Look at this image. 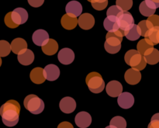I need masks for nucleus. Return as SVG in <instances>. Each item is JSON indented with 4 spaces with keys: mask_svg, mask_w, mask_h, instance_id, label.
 I'll use <instances>...</instances> for the list:
<instances>
[{
    "mask_svg": "<svg viewBox=\"0 0 159 128\" xmlns=\"http://www.w3.org/2000/svg\"><path fill=\"white\" fill-rule=\"evenodd\" d=\"M20 105L17 101L11 99L0 107L2 123L7 127H14L19 122Z\"/></svg>",
    "mask_w": 159,
    "mask_h": 128,
    "instance_id": "nucleus-1",
    "label": "nucleus"
},
{
    "mask_svg": "<svg viewBox=\"0 0 159 128\" xmlns=\"http://www.w3.org/2000/svg\"><path fill=\"white\" fill-rule=\"evenodd\" d=\"M124 60L126 63L132 68L138 71L144 70L147 65V62L144 56L141 55L137 50L132 49L127 51L124 56Z\"/></svg>",
    "mask_w": 159,
    "mask_h": 128,
    "instance_id": "nucleus-2",
    "label": "nucleus"
},
{
    "mask_svg": "<svg viewBox=\"0 0 159 128\" xmlns=\"http://www.w3.org/2000/svg\"><path fill=\"white\" fill-rule=\"evenodd\" d=\"M86 85L89 91L93 93H100L105 88V82L99 73L93 71L86 76Z\"/></svg>",
    "mask_w": 159,
    "mask_h": 128,
    "instance_id": "nucleus-3",
    "label": "nucleus"
},
{
    "mask_svg": "<svg viewBox=\"0 0 159 128\" xmlns=\"http://www.w3.org/2000/svg\"><path fill=\"white\" fill-rule=\"evenodd\" d=\"M24 107L33 114H40L44 110V103L36 95H29L24 99Z\"/></svg>",
    "mask_w": 159,
    "mask_h": 128,
    "instance_id": "nucleus-4",
    "label": "nucleus"
},
{
    "mask_svg": "<svg viewBox=\"0 0 159 128\" xmlns=\"http://www.w3.org/2000/svg\"><path fill=\"white\" fill-rule=\"evenodd\" d=\"M120 29L124 31L130 30L134 24V19L128 11H122L117 16Z\"/></svg>",
    "mask_w": 159,
    "mask_h": 128,
    "instance_id": "nucleus-5",
    "label": "nucleus"
},
{
    "mask_svg": "<svg viewBox=\"0 0 159 128\" xmlns=\"http://www.w3.org/2000/svg\"><path fill=\"white\" fill-rule=\"evenodd\" d=\"M121 42L122 41L116 37L107 34L106 41L104 43L105 50L111 54H116L119 52L121 48Z\"/></svg>",
    "mask_w": 159,
    "mask_h": 128,
    "instance_id": "nucleus-6",
    "label": "nucleus"
},
{
    "mask_svg": "<svg viewBox=\"0 0 159 128\" xmlns=\"http://www.w3.org/2000/svg\"><path fill=\"white\" fill-rule=\"evenodd\" d=\"M11 18L13 23L19 26L27 21V11L23 8H16L12 12H11Z\"/></svg>",
    "mask_w": 159,
    "mask_h": 128,
    "instance_id": "nucleus-7",
    "label": "nucleus"
},
{
    "mask_svg": "<svg viewBox=\"0 0 159 128\" xmlns=\"http://www.w3.org/2000/svg\"><path fill=\"white\" fill-rule=\"evenodd\" d=\"M118 105L123 109H129L132 107L134 103V96L130 93L124 92L120 93L117 99Z\"/></svg>",
    "mask_w": 159,
    "mask_h": 128,
    "instance_id": "nucleus-8",
    "label": "nucleus"
},
{
    "mask_svg": "<svg viewBox=\"0 0 159 128\" xmlns=\"http://www.w3.org/2000/svg\"><path fill=\"white\" fill-rule=\"evenodd\" d=\"M60 110L65 113H71L75 110L76 102L73 98L66 96L64 97L59 103Z\"/></svg>",
    "mask_w": 159,
    "mask_h": 128,
    "instance_id": "nucleus-9",
    "label": "nucleus"
},
{
    "mask_svg": "<svg viewBox=\"0 0 159 128\" xmlns=\"http://www.w3.org/2000/svg\"><path fill=\"white\" fill-rule=\"evenodd\" d=\"M57 58L62 65H70L75 60V53L70 48H63L59 51Z\"/></svg>",
    "mask_w": 159,
    "mask_h": 128,
    "instance_id": "nucleus-10",
    "label": "nucleus"
},
{
    "mask_svg": "<svg viewBox=\"0 0 159 128\" xmlns=\"http://www.w3.org/2000/svg\"><path fill=\"white\" fill-rule=\"evenodd\" d=\"M75 122L79 128H87L92 124V117L87 112H79L75 116Z\"/></svg>",
    "mask_w": 159,
    "mask_h": 128,
    "instance_id": "nucleus-11",
    "label": "nucleus"
},
{
    "mask_svg": "<svg viewBox=\"0 0 159 128\" xmlns=\"http://www.w3.org/2000/svg\"><path fill=\"white\" fill-rule=\"evenodd\" d=\"M78 24L82 30H88L92 29L95 25V19L91 14L83 13L79 16V18L78 19Z\"/></svg>",
    "mask_w": 159,
    "mask_h": 128,
    "instance_id": "nucleus-12",
    "label": "nucleus"
},
{
    "mask_svg": "<svg viewBox=\"0 0 159 128\" xmlns=\"http://www.w3.org/2000/svg\"><path fill=\"white\" fill-rule=\"evenodd\" d=\"M106 91L110 97H118L119 95L123 93V85L118 81H111L107 85Z\"/></svg>",
    "mask_w": 159,
    "mask_h": 128,
    "instance_id": "nucleus-13",
    "label": "nucleus"
},
{
    "mask_svg": "<svg viewBox=\"0 0 159 128\" xmlns=\"http://www.w3.org/2000/svg\"><path fill=\"white\" fill-rule=\"evenodd\" d=\"M49 39V34L44 30H37L33 34L32 36L33 42L37 46H43L48 43Z\"/></svg>",
    "mask_w": 159,
    "mask_h": 128,
    "instance_id": "nucleus-14",
    "label": "nucleus"
},
{
    "mask_svg": "<svg viewBox=\"0 0 159 128\" xmlns=\"http://www.w3.org/2000/svg\"><path fill=\"white\" fill-rule=\"evenodd\" d=\"M43 75H44L45 79L48 81H53L57 80L60 75V70L59 68L55 65H48L45 66L43 68Z\"/></svg>",
    "mask_w": 159,
    "mask_h": 128,
    "instance_id": "nucleus-15",
    "label": "nucleus"
},
{
    "mask_svg": "<svg viewBox=\"0 0 159 128\" xmlns=\"http://www.w3.org/2000/svg\"><path fill=\"white\" fill-rule=\"evenodd\" d=\"M124 79H125L127 83H128L129 85H134L139 83L140 81H141V74L140 71L131 68L125 72Z\"/></svg>",
    "mask_w": 159,
    "mask_h": 128,
    "instance_id": "nucleus-16",
    "label": "nucleus"
},
{
    "mask_svg": "<svg viewBox=\"0 0 159 128\" xmlns=\"http://www.w3.org/2000/svg\"><path fill=\"white\" fill-rule=\"evenodd\" d=\"M65 11L68 16L72 17H78L82 12V6L80 2L77 1H71L66 5Z\"/></svg>",
    "mask_w": 159,
    "mask_h": 128,
    "instance_id": "nucleus-17",
    "label": "nucleus"
},
{
    "mask_svg": "<svg viewBox=\"0 0 159 128\" xmlns=\"http://www.w3.org/2000/svg\"><path fill=\"white\" fill-rule=\"evenodd\" d=\"M18 61L21 65H30L34 62V54L31 50L26 49L25 51H22L20 54H18Z\"/></svg>",
    "mask_w": 159,
    "mask_h": 128,
    "instance_id": "nucleus-18",
    "label": "nucleus"
},
{
    "mask_svg": "<svg viewBox=\"0 0 159 128\" xmlns=\"http://www.w3.org/2000/svg\"><path fill=\"white\" fill-rule=\"evenodd\" d=\"M11 51L16 54H20L22 51L27 49V43L23 38H16L12 41L10 44Z\"/></svg>",
    "mask_w": 159,
    "mask_h": 128,
    "instance_id": "nucleus-19",
    "label": "nucleus"
},
{
    "mask_svg": "<svg viewBox=\"0 0 159 128\" xmlns=\"http://www.w3.org/2000/svg\"><path fill=\"white\" fill-rule=\"evenodd\" d=\"M103 26L108 32H114L120 29L118 20L116 16H109L104 20Z\"/></svg>",
    "mask_w": 159,
    "mask_h": 128,
    "instance_id": "nucleus-20",
    "label": "nucleus"
},
{
    "mask_svg": "<svg viewBox=\"0 0 159 128\" xmlns=\"http://www.w3.org/2000/svg\"><path fill=\"white\" fill-rule=\"evenodd\" d=\"M143 56L149 65H154L159 62V51L156 48H151Z\"/></svg>",
    "mask_w": 159,
    "mask_h": 128,
    "instance_id": "nucleus-21",
    "label": "nucleus"
},
{
    "mask_svg": "<svg viewBox=\"0 0 159 128\" xmlns=\"http://www.w3.org/2000/svg\"><path fill=\"white\" fill-rule=\"evenodd\" d=\"M30 79L34 83L40 85V84L43 83L45 82V77L43 75V68H35L31 71L30 75Z\"/></svg>",
    "mask_w": 159,
    "mask_h": 128,
    "instance_id": "nucleus-22",
    "label": "nucleus"
},
{
    "mask_svg": "<svg viewBox=\"0 0 159 128\" xmlns=\"http://www.w3.org/2000/svg\"><path fill=\"white\" fill-rule=\"evenodd\" d=\"M61 23L63 28L71 30L75 29L78 25V19L77 17H72L68 16V14H65L62 16Z\"/></svg>",
    "mask_w": 159,
    "mask_h": 128,
    "instance_id": "nucleus-23",
    "label": "nucleus"
},
{
    "mask_svg": "<svg viewBox=\"0 0 159 128\" xmlns=\"http://www.w3.org/2000/svg\"><path fill=\"white\" fill-rule=\"evenodd\" d=\"M41 50L47 55H54L57 52L58 44H57L56 40H53V39H49L48 43L41 47Z\"/></svg>",
    "mask_w": 159,
    "mask_h": 128,
    "instance_id": "nucleus-24",
    "label": "nucleus"
},
{
    "mask_svg": "<svg viewBox=\"0 0 159 128\" xmlns=\"http://www.w3.org/2000/svg\"><path fill=\"white\" fill-rule=\"evenodd\" d=\"M124 36L129 40H131V41H134V40H138L141 35V31H140V29L138 25L134 24V26L130 30H128L127 31H124Z\"/></svg>",
    "mask_w": 159,
    "mask_h": 128,
    "instance_id": "nucleus-25",
    "label": "nucleus"
},
{
    "mask_svg": "<svg viewBox=\"0 0 159 128\" xmlns=\"http://www.w3.org/2000/svg\"><path fill=\"white\" fill-rule=\"evenodd\" d=\"M145 39L152 45L159 43V27H152L145 37Z\"/></svg>",
    "mask_w": 159,
    "mask_h": 128,
    "instance_id": "nucleus-26",
    "label": "nucleus"
},
{
    "mask_svg": "<svg viewBox=\"0 0 159 128\" xmlns=\"http://www.w3.org/2000/svg\"><path fill=\"white\" fill-rule=\"evenodd\" d=\"M154 45L151 44L145 38L141 40L138 42V45H137V51L141 54V55H144L149 49L151 48H153Z\"/></svg>",
    "mask_w": 159,
    "mask_h": 128,
    "instance_id": "nucleus-27",
    "label": "nucleus"
},
{
    "mask_svg": "<svg viewBox=\"0 0 159 128\" xmlns=\"http://www.w3.org/2000/svg\"><path fill=\"white\" fill-rule=\"evenodd\" d=\"M138 27H139L140 31H141V35L142 37H145L147 36V34H148L149 30L153 27L152 23L148 21V20H142V21L140 22L138 24Z\"/></svg>",
    "mask_w": 159,
    "mask_h": 128,
    "instance_id": "nucleus-28",
    "label": "nucleus"
},
{
    "mask_svg": "<svg viewBox=\"0 0 159 128\" xmlns=\"http://www.w3.org/2000/svg\"><path fill=\"white\" fill-rule=\"evenodd\" d=\"M110 125L113 126L115 128H126L127 122H126V120L122 117H114L110 121Z\"/></svg>",
    "mask_w": 159,
    "mask_h": 128,
    "instance_id": "nucleus-29",
    "label": "nucleus"
},
{
    "mask_svg": "<svg viewBox=\"0 0 159 128\" xmlns=\"http://www.w3.org/2000/svg\"><path fill=\"white\" fill-rule=\"evenodd\" d=\"M155 10H156V9H151L150 7H148L144 1L142 2L140 4L139 11H140V12L141 13V15H143L144 16L149 17V16H151L154 15L155 12Z\"/></svg>",
    "mask_w": 159,
    "mask_h": 128,
    "instance_id": "nucleus-30",
    "label": "nucleus"
},
{
    "mask_svg": "<svg viewBox=\"0 0 159 128\" xmlns=\"http://www.w3.org/2000/svg\"><path fill=\"white\" fill-rule=\"evenodd\" d=\"M11 51L10 43L6 40H0V57H6Z\"/></svg>",
    "mask_w": 159,
    "mask_h": 128,
    "instance_id": "nucleus-31",
    "label": "nucleus"
},
{
    "mask_svg": "<svg viewBox=\"0 0 159 128\" xmlns=\"http://www.w3.org/2000/svg\"><path fill=\"white\" fill-rule=\"evenodd\" d=\"M92 4L93 9L96 10H103L108 5V0H88Z\"/></svg>",
    "mask_w": 159,
    "mask_h": 128,
    "instance_id": "nucleus-32",
    "label": "nucleus"
},
{
    "mask_svg": "<svg viewBox=\"0 0 159 128\" xmlns=\"http://www.w3.org/2000/svg\"><path fill=\"white\" fill-rule=\"evenodd\" d=\"M116 3L122 11H128L133 6V0H116Z\"/></svg>",
    "mask_w": 159,
    "mask_h": 128,
    "instance_id": "nucleus-33",
    "label": "nucleus"
},
{
    "mask_svg": "<svg viewBox=\"0 0 159 128\" xmlns=\"http://www.w3.org/2000/svg\"><path fill=\"white\" fill-rule=\"evenodd\" d=\"M121 12H122V10H121L117 6H110L108 9V10H107V16H113L117 17L118 15H119Z\"/></svg>",
    "mask_w": 159,
    "mask_h": 128,
    "instance_id": "nucleus-34",
    "label": "nucleus"
},
{
    "mask_svg": "<svg viewBox=\"0 0 159 128\" xmlns=\"http://www.w3.org/2000/svg\"><path fill=\"white\" fill-rule=\"evenodd\" d=\"M4 21H5V23H6V25L8 26V27L12 28V29L18 27V26H17V25H16L15 23H13L12 18H11V12H8V13L6 14V16H5Z\"/></svg>",
    "mask_w": 159,
    "mask_h": 128,
    "instance_id": "nucleus-35",
    "label": "nucleus"
},
{
    "mask_svg": "<svg viewBox=\"0 0 159 128\" xmlns=\"http://www.w3.org/2000/svg\"><path fill=\"white\" fill-rule=\"evenodd\" d=\"M149 22L152 24L153 27H159V16L158 15H152L148 17V19Z\"/></svg>",
    "mask_w": 159,
    "mask_h": 128,
    "instance_id": "nucleus-36",
    "label": "nucleus"
},
{
    "mask_svg": "<svg viewBox=\"0 0 159 128\" xmlns=\"http://www.w3.org/2000/svg\"><path fill=\"white\" fill-rule=\"evenodd\" d=\"M144 2L151 9H156L159 8V0H144Z\"/></svg>",
    "mask_w": 159,
    "mask_h": 128,
    "instance_id": "nucleus-37",
    "label": "nucleus"
},
{
    "mask_svg": "<svg viewBox=\"0 0 159 128\" xmlns=\"http://www.w3.org/2000/svg\"><path fill=\"white\" fill-rule=\"evenodd\" d=\"M28 3L30 4V6H32V7L37 8L41 6L42 5L44 2V0H27Z\"/></svg>",
    "mask_w": 159,
    "mask_h": 128,
    "instance_id": "nucleus-38",
    "label": "nucleus"
},
{
    "mask_svg": "<svg viewBox=\"0 0 159 128\" xmlns=\"http://www.w3.org/2000/svg\"><path fill=\"white\" fill-rule=\"evenodd\" d=\"M57 128H74V127H73V125L71 123L64 121V122H61L57 126Z\"/></svg>",
    "mask_w": 159,
    "mask_h": 128,
    "instance_id": "nucleus-39",
    "label": "nucleus"
},
{
    "mask_svg": "<svg viewBox=\"0 0 159 128\" xmlns=\"http://www.w3.org/2000/svg\"><path fill=\"white\" fill-rule=\"evenodd\" d=\"M148 128H159V121L152 119L151 123L148 124Z\"/></svg>",
    "mask_w": 159,
    "mask_h": 128,
    "instance_id": "nucleus-40",
    "label": "nucleus"
},
{
    "mask_svg": "<svg viewBox=\"0 0 159 128\" xmlns=\"http://www.w3.org/2000/svg\"><path fill=\"white\" fill-rule=\"evenodd\" d=\"M105 128H115L114 127H113V126H108V127H105Z\"/></svg>",
    "mask_w": 159,
    "mask_h": 128,
    "instance_id": "nucleus-41",
    "label": "nucleus"
},
{
    "mask_svg": "<svg viewBox=\"0 0 159 128\" xmlns=\"http://www.w3.org/2000/svg\"><path fill=\"white\" fill-rule=\"evenodd\" d=\"M2 65V59H1V57H0V67H1Z\"/></svg>",
    "mask_w": 159,
    "mask_h": 128,
    "instance_id": "nucleus-42",
    "label": "nucleus"
}]
</instances>
